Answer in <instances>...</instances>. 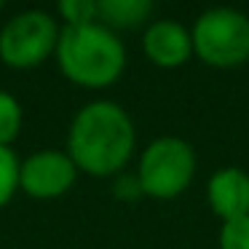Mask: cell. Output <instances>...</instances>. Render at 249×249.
Masks as SVG:
<instances>
[{
	"instance_id": "52a82bcc",
	"label": "cell",
	"mask_w": 249,
	"mask_h": 249,
	"mask_svg": "<svg viewBox=\"0 0 249 249\" xmlns=\"http://www.w3.org/2000/svg\"><path fill=\"white\" fill-rule=\"evenodd\" d=\"M142 51L156 67L174 70L193 56V35L174 19H158L142 33Z\"/></svg>"
},
{
	"instance_id": "3957f363",
	"label": "cell",
	"mask_w": 249,
	"mask_h": 249,
	"mask_svg": "<svg viewBox=\"0 0 249 249\" xmlns=\"http://www.w3.org/2000/svg\"><path fill=\"white\" fill-rule=\"evenodd\" d=\"M193 54L214 70H233L249 59V17L236 8H209L196 19Z\"/></svg>"
},
{
	"instance_id": "8fae6325",
	"label": "cell",
	"mask_w": 249,
	"mask_h": 249,
	"mask_svg": "<svg viewBox=\"0 0 249 249\" xmlns=\"http://www.w3.org/2000/svg\"><path fill=\"white\" fill-rule=\"evenodd\" d=\"M19 169L22 161L11 147H0V206H6L19 190Z\"/></svg>"
},
{
	"instance_id": "277c9868",
	"label": "cell",
	"mask_w": 249,
	"mask_h": 249,
	"mask_svg": "<svg viewBox=\"0 0 249 249\" xmlns=\"http://www.w3.org/2000/svg\"><path fill=\"white\" fill-rule=\"evenodd\" d=\"M196 174V150L182 137H158L142 150L137 177L142 193L158 201L177 198Z\"/></svg>"
},
{
	"instance_id": "ba28073f",
	"label": "cell",
	"mask_w": 249,
	"mask_h": 249,
	"mask_svg": "<svg viewBox=\"0 0 249 249\" xmlns=\"http://www.w3.org/2000/svg\"><path fill=\"white\" fill-rule=\"evenodd\" d=\"M209 206L222 222L249 214V174L238 166H222L206 182Z\"/></svg>"
},
{
	"instance_id": "7c38bea8",
	"label": "cell",
	"mask_w": 249,
	"mask_h": 249,
	"mask_svg": "<svg viewBox=\"0 0 249 249\" xmlns=\"http://www.w3.org/2000/svg\"><path fill=\"white\" fill-rule=\"evenodd\" d=\"M65 27H83L97 22V0H62L56 6Z\"/></svg>"
},
{
	"instance_id": "5b68a950",
	"label": "cell",
	"mask_w": 249,
	"mask_h": 249,
	"mask_svg": "<svg viewBox=\"0 0 249 249\" xmlns=\"http://www.w3.org/2000/svg\"><path fill=\"white\" fill-rule=\"evenodd\" d=\"M59 24L40 8L14 14L0 27V59L11 70H33L56 54Z\"/></svg>"
},
{
	"instance_id": "6da1fadb",
	"label": "cell",
	"mask_w": 249,
	"mask_h": 249,
	"mask_svg": "<svg viewBox=\"0 0 249 249\" xmlns=\"http://www.w3.org/2000/svg\"><path fill=\"white\" fill-rule=\"evenodd\" d=\"M137 131L118 102L97 99L75 113L67 131V156L91 177H118L134 156Z\"/></svg>"
},
{
	"instance_id": "5bb4252c",
	"label": "cell",
	"mask_w": 249,
	"mask_h": 249,
	"mask_svg": "<svg viewBox=\"0 0 249 249\" xmlns=\"http://www.w3.org/2000/svg\"><path fill=\"white\" fill-rule=\"evenodd\" d=\"M113 193H115V198H121V201H137L140 196H145V193H142V185H140L137 172L134 174H124V172H121L118 177H115Z\"/></svg>"
},
{
	"instance_id": "30bf717a",
	"label": "cell",
	"mask_w": 249,
	"mask_h": 249,
	"mask_svg": "<svg viewBox=\"0 0 249 249\" xmlns=\"http://www.w3.org/2000/svg\"><path fill=\"white\" fill-rule=\"evenodd\" d=\"M24 113L14 94L0 91V147H11V142L22 134Z\"/></svg>"
},
{
	"instance_id": "9a60e30c",
	"label": "cell",
	"mask_w": 249,
	"mask_h": 249,
	"mask_svg": "<svg viewBox=\"0 0 249 249\" xmlns=\"http://www.w3.org/2000/svg\"><path fill=\"white\" fill-rule=\"evenodd\" d=\"M0 11H3V3H0Z\"/></svg>"
},
{
	"instance_id": "4fadbf2b",
	"label": "cell",
	"mask_w": 249,
	"mask_h": 249,
	"mask_svg": "<svg viewBox=\"0 0 249 249\" xmlns=\"http://www.w3.org/2000/svg\"><path fill=\"white\" fill-rule=\"evenodd\" d=\"M220 249H249V214L231 222H222Z\"/></svg>"
},
{
	"instance_id": "8992f818",
	"label": "cell",
	"mask_w": 249,
	"mask_h": 249,
	"mask_svg": "<svg viewBox=\"0 0 249 249\" xmlns=\"http://www.w3.org/2000/svg\"><path fill=\"white\" fill-rule=\"evenodd\" d=\"M78 166L67 150H38L27 156L19 169V188L30 198L51 201L65 196L75 185Z\"/></svg>"
},
{
	"instance_id": "9c48e42d",
	"label": "cell",
	"mask_w": 249,
	"mask_h": 249,
	"mask_svg": "<svg viewBox=\"0 0 249 249\" xmlns=\"http://www.w3.org/2000/svg\"><path fill=\"white\" fill-rule=\"evenodd\" d=\"M150 0H97V22L107 30H137L150 19Z\"/></svg>"
},
{
	"instance_id": "7a4b0ae2",
	"label": "cell",
	"mask_w": 249,
	"mask_h": 249,
	"mask_svg": "<svg viewBox=\"0 0 249 249\" xmlns=\"http://www.w3.org/2000/svg\"><path fill=\"white\" fill-rule=\"evenodd\" d=\"M54 56L62 75L83 89L113 86L126 67V49L121 38L99 22L62 27Z\"/></svg>"
}]
</instances>
